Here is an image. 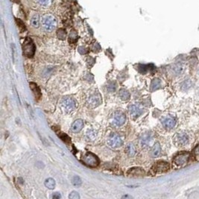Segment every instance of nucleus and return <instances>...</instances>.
Listing matches in <instances>:
<instances>
[{
	"mask_svg": "<svg viewBox=\"0 0 199 199\" xmlns=\"http://www.w3.org/2000/svg\"><path fill=\"white\" fill-rule=\"evenodd\" d=\"M190 159V153L184 151V152H181L176 155L174 158V163L177 166H183L187 164V163Z\"/></svg>",
	"mask_w": 199,
	"mask_h": 199,
	"instance_id": "5",
	"label": "nucleus"
},
{
	"mask_svg": "<svg viewBox=\"0 0 199 199\" xmlns=\"http://www.w3.org/2000/svg\"><path fill=\"white\" fill-rule=\"evenodd\" d=\"M161 81L159 79H157V78H154V79L152 81V82H151V90H157V89H158L159 87H160V86H161Z\"/></svg>",
	"mask_w": 199,
	"mask_h": 199,
	"instance_id": "23",
	"label": "nucleus"
},
{
	"mask_svg": "<svg viewBox=\"0 0 199 199\" xmlns=\"http://www.w3.org/2000/svg\"><path fill=\"white\" fill-rule=\"evenodd\" d=\"M152 140V135L150 133H146L145 134L142 136L140 138V145L142 147H146V146H149V144L151 142Z\"/></svg>",
	"mask_w": 199,
	"mask_h": 199,
	"instance_id": "14",
	"label": "nucleus"
},
{
	"mask_svg": "<svg viewBox=\"0 0 199 199\" xmlns=\"http://www.w3.org/2000/svg\"><path fill=\"white\" fill-rule=\"evenodd\" d=\"M23 54L26 57H33L35 52V46L32 39L26 38L22 44Z\"/></svg>",
	"mask_w": 199,
	"mask_h": 199,
	"instance_id": "2",
	"label": "nucleus"
},
{
	"mask_svg": "<svg viewBox=\"0 0 199 199\" xmlns=\"http://www.w3.org/2000/svg\"><path fill=\"white\" fill-rule=\"evenodd\" d=\"M161 148L160 146V143L157 142L154 145V146L152 147V149H151V156L153 157H158L159 155L161 154Z\"/></svg>",
	"mask_w": 199,
	"mask_h": 199,
	"instance_id": "19",
	"label": "nucleus"
},
{
	"mask_svg": "<svg viewBox=\"0 0 199 199\" xmlns=\"http://www.w3.org/2000/svg\"><path fill=\"white\" fill-rule=\"evenodd\" d=\"M86 134H87L86 135H87V138H88L89 140H94V139L96 137V135H97V132H96L95 130H92V129L88 130Z\"/></svg>",
	"mask_w": 199,
	"mask_h": 199,
	"instance_id": "25",
	"label": "nucleus"
},
{
	"mask_svg": "<svg viewBox=\"0 0 199 199\" xmlns=\"http://www.w3.org/2000/svg\"><path fill=\"white\" fill-rule=\"evenodd\" d=\"M84 127V122L82 119H77L72 123L71 126V130L72 132L78 133L81 131Z\"/></svg>",
	"mask_w": 199,
	"mask_h": 199,
	"instance_id": "15",
	"label": "nucleus"
},
{
	"mask_svg": "<svg viewBox=\"0 0 199 199\" xmlns=\"http://www.w3.org/2000/svg\"><path fill=\"white\" fill-rule=\"evenodd\" d=\"M31 25L34 28H39L40 25V17L38 13H34L31 18Z\"/></svg>",
	"mask_w": 199,
	"mask_h": 199,
	"instance_id": "17",
	"label": "nucleus"
},
{
	"mask_svg": "<svg viewBox=\"0 0 199 199\" xmlns=\"http://www.w3.org/2000/svg\"><path fill=\"white\" fill-rule=\"evenodd\" d=\"M188 136L185 133H178L175 136V142L179 146H184L188 142Z\"/></svg>",
	"mask_w": 199,
	"mask_h": 199,
	"instance_id": "11",
	"label": "nucleus"
},
{
	"mask_svg": "<svg viewBox=\"0 0 199 199\" xmlns=\"http://www.w3.org/2000/svg\"><path fill=\"white\" fill-rule=\"evenodd\" d=\"M83 162L85 165L90 167H96L99 163V160L96 154L87 152L83 157Z\"/></svg>",
	"mask_w": 199,
	"mask_h": 199,
	"instance_id": "3",
	"label": "nucleus"
},
{
	"mask_svg": "<svg viewBox=\"0 0 199 199\" xmlns=\"http://www.w3.org/2000/svg\"><path fill=\"white\" fill-rule=\"evenodd\" d=\"M122 140L121 139L119 136L118 134H116L115 133H112L110 136H108V139H107V144L109 145V146H111V148H116L120 147L121 146H122Z\"/></svg>",
	"mask_w": 199,
	"mask_h": 199,
	"instance_id": "4",
	"label": "nucleus"
},
{
	"mask_svg": "<svg viewBox=\"0 0 199 199\" xmlns=\"http://www.w3.org/2000/svg\"><path fill=\"white\" fill-rule=\"evenodd\" d=\"M69 198L70 199H79L80 196H79V194L77 192H76V191H73V192H72L71 193L69 194Z\"/></svg>",
	"mask_w": 199,
	"mask_h": 199,
	"instance_id": "27",
	"label": "nucleus"
},
{
	"mask_svg": "<svg viewBox=\"0 0 199 199\" xmlns=\"http://www.w3.org/2000/svg\"><path fill=\"white\" fill-rule=\"evenodd\" d=\"M42 28L46 32H52L57 27V20L54 15L46 13L42 18Z\"/></svg>",
	"mask_w": 199,
	"mask_h": 199,
	"instance_id": "1",
	"label": "nucleus"
},
{
	"mask_svg": "<svg viewBox=\"0 0 199 199\" xmlns=\"http://www.w3.org/2000/svg\"><path fill=\"white\" fill-rule=\"evenodd\" d=\"M52 198H61V196L59 192H56V193H55L53 196H52Z\"/></svg>",
	"mask_w": 199,
	"mask_h": 199,
	"instance_id": "29",
	"label": "nucleus"
},
{
	"mask_svg": "<svg viewBox=\"0 0 199 199\" xmlns=\"http://www.w3.org/2000/svg\"><path fill=\"white\" fill-rule=\"evenodd\" d=\"M44 183L45 186L49 190H53L55 187V181L53 178L46 179Z\"/></svg>",
	"mask_w": 199,
	"mask_h": 199,
	"instance_id": "22",
	"label": "nucleus"
},
{
	"mask_svg": "<svg viewBox=\"0 0 199 199\" xmlns=\"http://www.w3.org/2000/svg\"><path fill=\"white\" fill-rule=\"evenodd\" d=\"M162 124L166 129H171L172 127H175L176 121H175V119L171 117V116H166V117L163 119Z\"/></svg>",
	"mask_w": 199,
	"mask_h": 199,
	"instance_id": "12",
	"label": "nucleus"
},
{
	"mask_svg": "<svg viewBox=\"0 0 199 199\" xmlns=\"http://www.w3.org/2000/svg\"><path fill=\"white\" fill-rule=\"evenodd\" d=\"M169 169V164L165 161H159L156 163L151 168V171L153 174L156 173H163V172H166Z\"/></svg>",
	"mask_w": 199,
	"mask_h": 199,
	"instance_id": "7",
	"label": "nucleus"
},
{
	"mask_svg": "<svg viewBox=\"0 0 199 199\" xmlns=\"http://www.w3.org/2000/svg\"><path fill=\"white\" fill-rule=\"evenodd\" d=\"M116 84H113V83H111V84L108 85V87H107V90H108L110 92H113V91L116 90Z\"/></svg>",
	"mask_w": 199,
	"mask_h": 199,
	"instance_id": "28",
	"label": "nucleus"
},
{
	"mask_svg": "<svg viewBox=\"0 0 199 199\" xmlns=\"http://www.w3.org/2000/svg\"><path fill=\"white\" fill-rule=\"evenodd\" d=\"M119 96L120 98L122 100H124V101L128 100L130 98L129 92H127V90H126L125 89L120 90L119 92Z\"/></svg>",
	"mask_w": 199,
	"mask_h": 199,
	"instance_id": "21",
	"label": "nucleus"
},
{
	"mask_svg": "<svg viewBox=\"0 0 199 199\" xmlns=\"http://www.w3.org/2000/svg\"><path fill=\"white\" fill-rule=\"evenodd\" d=\"M62 106L67 112H70L75 110L76 107V103L73 98L66 97L63 98L62 101Z\"/></svg>",
	"mask_w": 199,
	"mask_h": 199,
	"instance_id": "8",
	"label": "nucleus"
},
{
	"mask_svg": "<svg viewBox=\"0 0 199 199\" xmlns=\"http://www.w3.org/2000/svg\"><path fill=\"white\" fill-rule=\"evenodd\" d=\"M127 175L128 176H132V177H140V176H143L145 175V171L142 168L134 167L130 169L127 171Z\"/></svg>",
	"mask_w": 199,
	"mask_h": 199,
	"instance_id": "13",
	"label": "nucleus"
},
{
	"mask_svg": "<svg viewBox=\"0 0 199 199\" xmlns=\"http://www.w3.org/2000/svg\"><path fill=\"white\" fill-rule=\"evenodd\" d=\"M193 157L196 161H199V145H198L193 150Z\"/></svg>",
	"mask_w": 199,
	"mask_h": 199,
	"instance_id": "26",
	"label": "nucleus"
},
{
	"mask_svg": "<svg viewBox=\"0 0 199 199\" xmlns=\"http://www.w3.org/2000/svg\"><path fill=\"white\" fill-rule=\"evenodd\" d=\"M72 183L73 186H76V187L81 186V183H82L81 177H78V176H74L72 179Z\"/></svg>",
	"mask_w": 199,
	"mask_h": 199,
	"instance_id": "24",
	"label": "nucleus"
},
{
	"mask_svg": "<svg viewBox=\"0 0 199 199\" xmlns=\"http://www.w3.org/2000/svg\"><path fill=\"white\" fill-rule=\"evenodd\" d=\"M30 88L32 89V90L33 91V93L35 96V98L37 100H39L41 98V92L39 88V87L35 83H30Z\"/></svg>",
	"mask_w": 199,
	"mask_h": 199,
	"instance_id": "16",
	"label": "nucleus"
},
{
	"mask_svg": "<svg viewBox=\"0 0 199 199\" xmlns=\"http://www.w3.org/2000/svg\"><path fill=\"white\" fill-rule=\"evenodd\" d=\"M126 152L130 157H134L136 154V148H135L134 145L133 143L128 144L126 147Z\"/></svg>",
	"mask_w": 199,
	"mask_h": 199,
	"instance_id": "20",
	"label": "nucleus"
},
{
	"mask_svg": "<svg viewBox=\"0 0 199 199\" xmlns=\"http://www.w3.org/2000/svg\"><path fill=\"white\" fill-rule=\"evenodd\" d=\"M87 103L91 107H96L101 103V97L99 94H93L90 96Z\"/></svg>",
	"mask_w": 199,
	"mask_h": 199,
	"instance_id": "9",
	"label": "nucleus"
},
{
	"mask_svg": "<svg viewBox=\"0 0 199 199\" xmlns=\"http://www.w3.org/2000/svg\"><path fill=\"white\" fill-rule=\"evenodd\" d=\"M36 4L42 8H48L52 5L53 0H35Z\"/></svg>",
	"mask_w": 199,
	"mask_h": 199,
	"instance_id": "18",
	"label": "nucleus"
},
{
	"mask_svg": "<svg viewBox=\"0 0 199 199\" xmlns=\"http://www.w3.org/2000/svg\"><path fill=\"white\" fill-rule=\"evenodd\" d=\"M198 72H199V70H198Z\"/></svg>",
	"mask_w": 199,
	"mask_h": 199,
	"instance_id": "30",
	"label": "nucleus"
},
{
	"mask_svg": "<svg viewBox=\"0 0 199 199\" xmlns=\"http://www.w3.org/2000/svg\"><path fill=\"white\" fill-rule=\"evenodd\" d=\"M126 121L125 114L122 113V111H116L113 116L112 122L113 125L116 127H120L123 125Z\"/></svg>",
	"mask_w": 199,
	"mask_h": 199,
	"instance_id": "6",
	"label": "nucleus"
},
{
	"mask_svg": "<svg viewBox=\"0 0 199 199\" xmlns=\"http://www.w3.org/2000/svg\"><path fill=\"white\" fill-rule=\"evenodd\" d=\"M130 114L134 117V118H137L140 115L142 114L143 112V110L140 105H132L129 107Z\"/></svg>",
	"mask_w": 199,
	"mask_h": 199,
	"instance_id": "10",
	"label": "nucleus"
}]
</instances>
